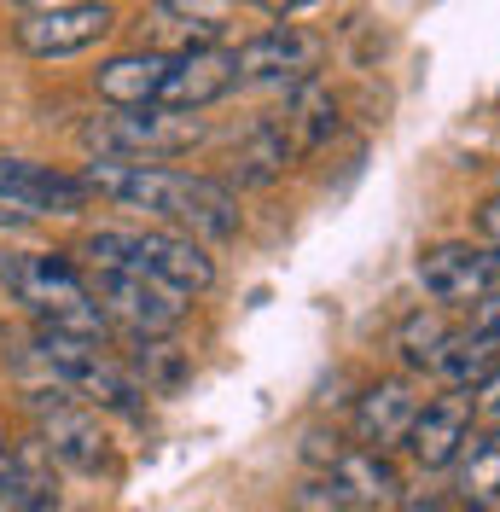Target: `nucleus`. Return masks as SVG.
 Here are the masks:
<instances>
[{"mask_svg": "<svg viewBox=\"0 0 500 512\" xmlns=\"http://www.w3.org/2000/svg\"><path fill=\"white\" fill-rule=\"evenodd\" d=\"M204 140V123L187 117V111H105L94 123H82V146L94 158H111V163H169L192 152Z\"/></svg>", "mask_w": 500, "mask_h": 512, "instance_id": "nucleus-5", "label": "nucleus"}, {"mask_svg": "<svg viewBox=\"0 0 500 512\" xmlns=\"http://www.w3.org/2000/svg\"><path fill=\"white\" fill-rule=\"evenodd\" d=\"M454 495L466 512H495L500 507V437L495 431H471L454 454Z\"/></svg>", "mask_w": 500, "mask_h": 512, "instance_id": "nucleus-19", "label": "nucleus"}, {"mask_svg": "<svg viewBox=\"0 0 500 512\" xmlns=\"http://www.w3.org/2000/svg\"><path fill=\"white\" fill-rule=\"evenodd\" d=\"M489 245H437L419 256V286L425 297H437L442 309H471L489 303Z\"/></svg>", "mask_w": 500, "mask_h": 512, "instance_id": "nucleus-12", "label": "nucleus"}, {"mask_svg": "<svg viewBox=\"0 0 500 512\" xmlns=\"http://www.w3.org/2000/svg\"><path fill=\"white\" fill-rule=\"evenodd\" d=\"M326 495H332V507H384V501H402V478H396V466L373 454V448H344L326 472Z\"/></svg>", "mask_w": 500, "mask_h": 512, "instance_id": "nucleus-14", "label": "nucleus"}, {"mask_svg": "<svg viewBox=\"0 0 500 512\" xmlns=\"http://www.w3.org/2000/svg\"><path fill=\"white\" fill-rule=\"evenodd\" d=\"M297 158H303V146H297L291 123L274 111V117H262V123L239 140V152H233V181H239V187H274Z\"/></svg>", "mask_w": 500, "mask_h": 512, "instance_id": "nucleus-15", "label": "nucleus"}, {"mask_svg": "<svg viewBox=\"0 0 500 512\" xmlns=\"http://www.w3.org/2000/svg\"><path fill=\"white\" fill-rule=\"evenodd\" d=\"M431 373L448 390H477L483 379L500 373V332L495 326H471V332H448L442 350L431 355Z\"/></svg>", "mask_w": 500, "mask_h": 512, "instance_id": "nucleus-18", "label": "nucleus"}, {"mask_svg": "<svg viewBox=\"0 0 500 512\" xmlns=\"http://www.w3.org/2000/svg\"><path fill=\"white\" fill-rule=\"evenodd\" d=\"M35 414V443L47 448V460L64 466V472H82V478H99L111 466V437L99 425V408L76 402L70 390H35L30 396Z\"/></svg>", "mask_w": 500, "mask_h": 512, "instance_id": "nucleus-6", "label": "nucleus"}, {"mask_svg": "<svg viewBox=\"0 0 500 512\" xmlns=\"http://www.w3.org/2000/svg\"><path fill=\"white\" fill-rule=\"evenodd\" d=\"M256 6H268V12H280L285 18V12H303V6H314V0H256Z\"/></svg>", "mask_w": 500, "mask_h": 512, "instance_id": "nucleus-29", "label": "nucleus"}, {"mask_svg": "<svg viewBox=\"0 0 500 512\" xmlns=\"http://www.w3.org/2000/svg\"><path fill=\"white\" fill-rule=\"evenodd\" d=\"M163 76H169V53H117L94 70V94L111 111H146L163 94Z\"/></svg>", "mask_w": 500, "mask_h": 512, "instance_id": "nucleus-16", "label": "nucleus"}, {"mask_svg": "<svg viewBox=\"0 0 500 512\" xmlns=\"http://www.w3.org/2000/svg\"><path fill=\"white\" fill-rule=\"evenodd\" d=\"M35 361L53 373L59 390H70L76 402H88V408H123L134 414L140 408V379L128 373L117 355H105L99 338H76V332H53V326H35Z\"/></svg>", "mask_w": 500, "mask_h": 512, "instance_id": "nucleus-4", "label": "nucleus"}, {"mask_svg": "<svg viewBox=\"0 0 500 512\" xmlns=\"http://www.w3.org/2000/svg\"><path fill=\"white\" fill-rule=\"evenodd\" d=\"M396 512H448V501H442L437 489H425V495H402V507Z\"/></svg>", "mask_w": 500, "mask_h": 512, "instance_id": "nucleus-28", "label": "nucleus"}, {"mask_svg": "<svg viewBox=\"0 0 500 512\" xmlns=\"http://www.w3.org/2000/svg\"><path fill=\"white\" fill-rule=\"evenodd\" d=\"M466 437H471V396L466 390H448L437 402H419V414L407 425V454L425 472H442V466H454V454H460Z\"/></svg>", "mask_w": 500, "mask_h": 512, "instance_id": "nucleus-13", "label": "nucleus"}, {"mask_svg": "<svg viewBox=\"0 0 500 512\" xmlns=\"http://www.w3.org/2000/svg\"><path fill=\"white\" fill-rule=\"evenodd\" d=\"M314 70H320V35L297 30V24H274L239 47V82H256V88L291 94L297 82H314Z\"/></svg>", "mask_w": 500, "mask_h": 512, "instance_id": "nucleus-9", "label": "nucleus"}, {"mask_svg": "<svg viewBox=\"0 0 500 512\" xmlns=\"http://www.w3.org/2000/svg\"><path fill=\"white\" fill-rule=\"evenodd\" d=\"M280 117L291 123L297 146L314 152V146H326V140L338 134V99H332V88L314 76V82H297V88H291V99H285Z\"/></svg>", "mask_w": 500, "mask_h": 512, "instance_id": "nucleus-20", "label": "nucleus"}, {"mask_svg": "<svg viewBox=\"0 0 500 512\" xmlns=\"http://www.w3.org/2000/svg\"><path fill=\"white\" fill-rule=\"evenodd\" d=\"M454 326H442L437 309H419V315H407L402 320V338H396V350H402L407 367H425L431 373V355L442 350V338H448Z\"/></svg>", "mask_w": 500, "mask_h": 512, "instance_id": "nucleus-23", "label": "nucleus"}, {"mask_svg": "<svg viewBox=\"0 0 500 512\" xmlns=\"http://www.w3.org/2000/svg\"><path fill=\"white\" fill-rule=\"evenodd\" d=\"M88 262H128L140 274H152L157 286H169L175 297H204L216 286V262L210 251L192 239V233H175V227H146V233H88L82 239V268Z\"/></svg>", "mask_w": 500, "mask_h": 512, "instance_id": "nucleus-3", "label": "nucleus"}, {"mask_svg": "<svg viewBox=\"0 0 500 512\" xmlns=\"http://www.w3.org/2000/svg\"><path fill=\"white\" fill-rule=\"evenodd\" d=\"M117 12L105 0H70V6H53V12H35L18 24V47L30 59H70L82 47H94L99 35H111Z\"/></svg>", "mask_w": 500, "mask_h": 512, "instance_id": "nucleus-11", "label": "nucleus"}, {"mask_svg": "<svg viewBox=\"0 0 500 512\" xmlns=\"http://www.w3.org/2000/svg\"><path fill=\"white\" fill-rule=\"evenodd\" d=\"M0 204L12 216H82L94 210V187L82 175H64L53 163H30V158H0Z\"/></svg>", "mask_w": 500, "mask_h": 512, "instance_id": "nucleus-8", "label": "nucleus"}, {"mask_svg": "<svg viewBox=\"0 0 500 512\" xmlns=\"http://www.w3.org/2000/svg\"><path fill=\"white\" fill-rule=\"evenodd\" d=\"M477 419H483V431H495L500 437V373L477 384Z\"/></svg>", "mask_w": 500, "mask_h": 512, "instance_id": "nucleus-25", "label": "nucleus"}, {"mask_svg": "<svg viewBox=\"0 0 500 512\" xmlns=\"http://www.w3.org/2000/svg\"><path fill=\"white\" fill-rule=\"evenodd\" d=\"M239 88V53L233 47H181L169 59V76H163V94H157V111H204Z\"/></svg>", "mask_w": 500, "mask_h": 512, "instance_id": "nucleus-10", "label": "nucleus"}, {"mask_svg": "<svg viewBox=\"0 0 500 512\" xmlns=\"http://www.w3.org/2000/svg\"><path fill=\"white\" fill-rule=\"evenodd\" d=\"M0 286L30 309L35 326L76 332V338H105V309H99L82 262H70V256H59V251L0 256Z\"/></svg>", "mask_w": 500, "mask_h": 512, "instance_id": "nucleus-2", "label": "nucleus"}, {"mask_svg": "<svg viewBox=\"0 0 500 512\" xmlns=\"http://www.w3.org/2000/svg\"><path fill=\"white\" fill-rule=\"evenodd\" d=\"M128 373L152 396V390H175V384L187 379V361L175 355V344H163V338H134V367Z\"/></svg>", "mask_w": 500, "mask_h": 512, "instance_id": "nucleus-22", "label": "nucleus"}, {"mask_svg": "<svg viewBox=\"0 0 500 512\" xmlns=\"http://www.w3.org/2000/svg\"><path fill=\"white\" fill-rule=\"evenodd\" d=\"M338 454H344V443H338V437H326V431H309V437H303V460H309V466H320V472H326Z\"/></svg>", "mask_w": 500, "mask_h": 512, "instance_id": "nucleus-26", "label": "nucleus"}, {"mask_svg": "<svg viewBox=\"0 0 500 512\" xmlns=\"http://www.w3.org/2000/svg\"><path fill=\"white\" fill-rule=\"evenodd\" d=\"M82 181L94 198H111L123 210H146L157 222L192 239H233L239 233V198L227 181L210 175H187V169H163V163H111L94 158L82 169Z\"/></svg>", "mask_w": 500, "mask_h": 512, "instance_id": "nucleus-1", "label": "nucleus"}, {"mask_svg": "<svg viewBox=\"0 0 500 512\" xmlns=\"http://www.w3.org/2000/svg\"><path fill=\"white\" fill-rule=\"evenodd\" d=\"M477 233L489 239V251H500V198H489V204L477 210Z\"/></svg>", "mask_w": 500, "mask_h": 512, "instance_id": "nucleus-27", "label": "nucleus"}, {"mask_svg": "<svg viewBox=\"0 0 500 512\" xmlns=\"http://www.w3.org/2000/svg\"><path fill=\"white\" fill-rule=\"evenodd\" d=\"M82 274H88L105 320L128 326V338H163L187 315V297H175L169 286H157L152 274H140L128 262H88Z\"/></svg>", "mask_w": 500, "mask_h": 512, "instance_id": "nucleus-7", "label": "nucleus"}, {"mask_svg": "<svg viewBox=\"0 0 500 512\" xmlns=\"http://www.w3.org/2000/svg\"><path fill=\"white\" fill-rule=\"evenodd\" d=\"M0 512H30L24 507V483H18V460L0 443Z\"/></svg>", "mask_w": 500, "mask_h": 512, "instance_id": "nucleus-24", "label": "nucleus"}, {"mask_svg": "<svg viewBox=\"0 0 500 512\" xmlns=\"http://www.w3.org/2000/svg\"><path fill=\"white\" fill-rule=\"evenodd\" d=\"M419 414V396H413V384L407 379H378L361 402H355V437L361 448H373L384 454L390 443H407V425Z\"/></svg>", "mask_w": 500, "mask_h": 512, "instance_id": "nucleus-17", "label": "nucleus"}, {"mask_svg": "<svg viewBox=\"0 0 500 512\" xmlns=\"http://www.w3.org/2000/svg\"><path fill=\"white\" fill-rule=\"evenodd\" d=\"M157 24L187 35V47H216L227 30V0H157Z\"/></svg>", "mask_w": 500, "mask_h": 512, "instance_id": "nucleus-21", "label": "nucleus"}]
</instances>
